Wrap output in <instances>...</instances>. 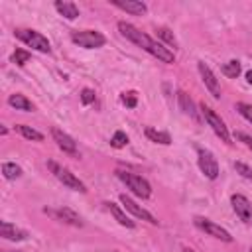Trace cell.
Instances as JSON below:
<instances>
[{"mask_svg": "<svg viewBox=\"0 0 252 252\" xmlns=\"http://www.w3.org/2000/svg\"><path fill=\"white\" fill-rule=\"evenodd\" d=\"M53 6H55V10H57L63 18H67V20H75V18L79 16V8H77L73 2H61V0H57Z\"/></svg>", "mask_w": 252, "mask_h": 252, "instance_id": "cell-19", "label": "cell"}, {"mask_svg": "<svg viewBox=\"0 0 252 252\" xmlns=\"http://www.w3.org/2000/svg\"><path fill=\"white\" fill-rule=\"evenodd\" d=\"M250 252H252V250H250Z\"/></svg>", "mask_w": 252, "mask_h": 252, "instance_id": "cell-34", "label": "cell"}, {"mask_svg": "<svg viewBox=\"0 0 252 252\" xmlns=\"http://www.w3.org/2000/svg\"><path fill=\"white\" fill-rule=\"evenodd\" d=\"M8 104H10L12 108H16V110H24V112H32V110H33L32 100H30V98H26V96H24V94H20V93L10 94V96H8Z\"/></svg>", "mask_w": 252, "mask_h": 252, "instance_id": "cell-16", "label": "cell"}, {"mask_svg": "<svg viewBox=\"0 0 252 252\" xmlns=\"http://www.w3.org/2000/svg\"><path fill=\"white\" fill-rule=\"evenodd\" d=\"M81 102H83V104L94 102V91H93V89H83V91H81Z\"/></svg>", "mask_w": 252, "mask_h": 252, "instance_id": "cell-29", "label": "cell"}, {"mask_svg": "<svg viewBox=\"0 0 252 252\" xmlns=\"http://www.w3.org/2000/svg\"><path fill=\"white\" fill-rule=\"evenodd\" d=\"M47 167H49L51 173H53L63 185H67L69 189H75V191H79V193H87V185H85L75 173H71L67 167H63V165H59V163H55V161H47Z\"/></svg>", "mask_w": 252, "mask_h": 252, "instance_id": "cell-4", "label": "cell"}, {"mask_svg": "<svg viewBox=\"0 0 252 252\" xmlns=\"http://www.w3.org/2000/svg\"><path fill=\"white\" fill-rule=\"evenodd\" d=\"M183 252H193V250L191 248H183Z\"/></svg>", "mask_w": 252, "mask_h": 252, "instance_id": "cell-33", "label": "cell"}, {"mask_svg": "<svg viewBox=\"0 0 252 252\" xmlns=\"http://www.w3.org/2000/svg\"><path fill=\"white\" fill-rule=\"evenodd\" d=\"M234 136H236V140H240L246 148H250V150H252V136H248V134H244V132H236Z\"/></svg>", "mask_w": 252, "mask_h": 252, "instance_id": "cell-31", "label": "cell"}, {"mask_svg": "<svg viewBox=\"0 0 252 252\" xmlns=\"http://www.w3.org/2000/svg\"><path fill=\"white\" fill-rule=\"evenodd\" d=\"M51 136H53L55 144L59 146V150H63L65 154H71V156H77V154H79V150H77V142H75L69 134H65L63 130L53 128V130H51Z\"/></svg>", "mask_w": 252, "mask_h": 252, "instance_id": "cell-12", "label": "cell"}, {"mask_svg": "<svg viewBox=\"0 0 252 252\" xmlns=\"http://www.w3.org/2000/svg\"><path fill=\"white\" fill-rule=\"evenodd\" d=\"M197 69H199V73H201V77H203L205 87L211 91V94H213L215 98H220V85H219V79L215 77V73L211 71V67H209L205 61H199V63H197Z\"/></svg>", "mask_w": 252, "mask_h": 252, "instance_id": "cell-11", "label": "cell"}, {"mask_svg": "<svg viewBox=\"0 0 252 252\" xmlns=\"http://www.w3.org/2000/svg\"><path fill=\"white\" fill-rule=\"evenodd\" d=\"M230 203H232V209H234L236 217H238L242 222L250 224V222H252V203H250L244 195H238V193H234V195L230 197Z\"/></svg>", "mask_w": 252, "mask_h": 252, "instance_id": "cell-9", "label": "cell"}, {"mask_svg": "<svg viewBox=\"0 0 252 252\" xmlns=\"http://www.w3.org/2000/svg\"><path fill=\"white\" fill-rule=\"evenodd\" d=\"M246 81H248V83H250V85H252V69H250V71H248V73H246Z\"/></svg>", "mask_w": 252, "mask_h": 252, "instance_id": "cell-32", "label": "cell"}, {"mask_svg": "<svg viewBox=\"0 0 252 252\" xmlns=\"http://www.w3.org/2000/svg\"><path fill=\"white\" fill-rule=\"evenodd\" d=\"M116 175L136 197L148 199L152 195V187H150V183L142 175H136V173H130V171H116Z\"/></svg>", "mask_w": 252, "mask_h": 252, "instance_id": "cell-2", "label": "cell"}, {"mask_svg": "<svg viewBox=\"0 0 252 252\" xmlns=\"http://www.w3.org/2000/svg\"><path fill=\"white\" fill-rule=\"evenodd\" d=\"M197 161H199V169L203 171V175L207 179H217L219 177V163L215 159V156L209 152V150H203L199 148L197 150Z\"/></svg>", "mask_w": 252, "mask_h": 252, "instance_id": "cell-8", "label": "cell"}, {"mask_svg": "<svg viewBox=\"0 0 252 252\" xmlns=\"http://www.w3.org/2000/svg\"><path fill=\"white\" fill-rule=\"evenodd\" d=\"M201 114H203V118L207 120V124L213 128V132H215L222 142L230 144V134H228V128H226V124L222 122V118H220L211 106H207L205 102L201 104Z\"/></svg>", "mask_w": 252, "mask_h": 252, "instance_id": "cell-6", "label": "cell"}, {"mask_svg": "<svg viewBox=\"0 0 252 252\" xmlns=\"http://www.w3.org/2000/svg\"><path fill=\"white\" fill-rule=\"evenodd\" d=\"M2 173H4L6 179H18L22 175V167L14 161H4L2 163Z\"/></svg>", "mask_w": 252, "mask_h": 252, "instance_id": "cell-22", "label": "cell"}, {"mask_svg": "<svg viewBox=\"0 0 252 252\" xmlns=\"http://www.w3.org/2000/svg\"><path fill=\"white\" fill-rule=\"evenodd\" d=\"M30 51H26V49H16L14 53H12V63H16V65H26L28 61H30Z\"/></svg>", "mask_w": 252, "mask_h": 252, "instance_id": "cell-25", "label": "cell"}, {"mask_svg": "<svg viewBox=\"0 0 252 252\" xmlns=\"http://www.w3.org/2000/svg\"><path fill=\"white\" fill-rule=\"evenodd\" d=\"M0 236L6 238V240L18 242V240H26L28 232L22 230V228H18L16 224H12V222H8V220H2V222H0Z\"/></svg>", "mask_w": 252, "mask_h": 252, "instance_id": "cell-14", "label": "cell"}, {"mask_svg": "<svg viewBox=\"0 0 252 252\" xmlns=\"http://www.w3.org/2000/svg\"><path fill=\"white\" fill-rule=\"evenodd\" d=\"M45 213H49V215H53L57 220H61V222H67V224H73V226H83V219L75 213V211H71V209H67V207H61V209H57V211H47L45 209Z\"/></svg>", "mask_w": 252, "mask_h": 252, "instance_id": "cell-13", "label": "cell"}, {"mask_svg": "<svg viewBox=\"0 0 252 252\" xmlns=\"http://www.w3.org/2000/svg\"><path fill=\"white\" fill-rule=\"evenodd\" d=\"M236 110L248 120L252 122V104H246V102H236Z\"/></svg>", "mask_w": 252, "mask_h": 252, "instance_id": "cell-27", "label": "cell"}, {"mask_svg": "<svg viewBox=\"0 0 252 252\" xmlns=\"http://www.w3.org/2000/svg\"><path fill=\"white\" fill-rule=\"evenodd\" d=\"M222 75H226V77H230V79H236L238 75H240V71H242V67H240V61H236V59H230L228 63H224L222 65Z\"/></svg>", "mask_w": 252, "mask_h": 252, "instance_id": "cell-23", "label": "cell"}, {"mask_svg": "<svg viewBox=\"0 0 252 252\" xmlns=\"http://www.w3.org/2000/svg\"><path fill=\"white\" fill-rule=\"evenodd\" d=\"M234 169H236V173H240L244 179H250V181H252V167H250V165H246V163H242V161H236V163H234Z\"/></svg>", "mask_w": 252, "mask_h": 252, "instance_id": "cell-26", "label": "cell"}, {"mask_svg": "<svg viewBox=\"0 0 252 252\" xmlns=\"http://www.w3.org/2000/svg\"><path fill=\"white\" fill-rule=\"evenodd\" d=\"M118 30H120V33H122L128 41L136 43L138 47H142L144 51H148L150 55H154L158 61H161V63H173V61H175V55H173V51H171L169 47H165V45H161L159 41L152 39L148 33L140 32L136 26H132V24H128V22H118Z\"/></svg>", "mask_w": 252, "mask_h": 252, "instance_id": "cell-1", "label": "cell"}, {"mask_svg": "<svg viewBox=\"0 0 252 252\" xmlns=\"http://www.w3.org/2000/svg\"><path fill=\"white\" fill-rule=\"evenodd\" d=\"M146 136H148V140H152L156 144H163V146L171 144V136L167 132H161V130H156V128H146Z\"/></svg>", "mask_w": 252, "mask_h": 252, "instance_id": "cell-20", "label": "cell"}, {"mask_svg": "<svg viewBox=\"0 0 252 252\" xmlns=\"http://www.w3.org/2000/svg\"><path fill=\"white\" fill-rule=\"evenodd\" d=\"M112 4L128 14H134V16H142L148 12V6L140 0H112Z\"/></svg>", "mask_w": 252, "mask_h": 252, "instance_id": "cell-15", "label": "cell"}, {"mask_svg": "<svg viewBox=\"0 0 252 252\" xmlns=\"http://www.w3.org/2000/svg\"><path fill=\"white\" fill-rule=\"evenodd\" d=\"M122 102H124L128 108H134L138 100H136V94H134V93H124V94H122Z\"/></svg>", "mask_w": 252, "mask_h": 252, "instance_id": "cell-30", "label": "cell"}, {"mask_svg": "<svg viewBox=\"0 0 252 252\" xmlns=\"http://www.w3.org/2000/svg\"><path fill=\"white\" fill-rule=\"evenodd\" d=\"M193 222H195L197 228H201V230L207 232L209 236L219 238V240H222V242H232L230 232H228L226 228H222L220 224H217V222H213V220H209V219H203V217H195Z\"/></svg>", "mask_w": 252, "mask_h": 252, "instance_id": "cell-7", "label": "cell"}, {"mask_svg": "<svg viewBox=\"0 0 252 252\" xmlns=\"http://www.w3.org/2000/svg\"><path fill=\"white\" fill-rule=\"evenodd\" d=\"M177 102H179V106H181V110H183L185 114H189L191 118L199 120V114H197V110H195V102L189 98V94H187V93L179 91V93H177Z\"/></svg>", "mask_w": 252, "mask_h": 252, "instance_id": "cell-18", "label": "cell"}, {"mask_svg": "<svg viewBox=\"0 0 252 252\" xmlns=\"http://www.w3.org/2000/svg\"><path fill=\"white\" fill-rule=\"evenodd\" d=\"M16 130H18L26 140H32V142H41V140H43V134H41V132H37V130H33L32 126L18 124V126H16Z\"/></svg>", "mask_w": 252, "mask_h": 252, "instance_id": "cell-21", "label": "cell"}, {"mask_svg": "<svg viewBox=\"0 0 252 252\" xmlns=\"http://www.w3.org/2000/svg\"><path fill=\"white\" fill-rule=\"evenodd\" d=\"M126 144H128V136H126V132L116 130L114 136L110 138V146H112V148H124Z\"/></svg>", "mask_w": 252, "mask_h": 252, "instance_id": "cell-24", "label": "cell"}, {"mask_svg": "<svg viewBox=\"0 0 252 252\" xmlns=\"http://www.w3.org/2000/svg\"><path fill=\"white\" fill-rule=\"evenodd\" d=\"M120 203H122V205H124V209H126L128 213H132L136 219H142V220H146V222H150V224H158V219H156L150 211H146L144 207H140L136 201H132L130 197L120 195Z\"/></svg>", "mask_w": 252, "mask_h": 252, "instance_id": "cell-10", "label": "cell"}, {"mask_svg": "<svg viewBox=\"0 0 252 252\" xmlns=\"http://www.w3.org/2000/svg\"><path fill=\"white\" fill-rule=\"evenodd\" d=\"M16 37L22 39L28 47L35 49V51H41V53H49L51 51V45H49V39L45 35H41L39 32L35 30H24V28H18L16 32Z\"/></svg>", "mask_w": 252, "mask_h": 252, "instance_id": "cell-3", "label": "cell"}, {"mask_svg": "<svg viewBox=\"0 0 252 252\" xmlns=\"http://www.w3.org/2000/svg\"><path fill=\"white\" fill-rule=\"evenodd\" d=\"M73 43H77L79 47H87V49H96L102 47L106 43V37L100 32L94 30H81V32H73L71 33Z\"/></svg>", "mask_w": 252, "mask_h": 252, "instance_id": "cell-5", "label": "cell"}, {"mask_svg": "<svg viewBox=\"0 0 252 252\" xmlns=\"http://www.w3.org/2000/svg\"><path fill=\"white\" fill-rule=\"evenodd\" d=\"M106 207H108V211H110V215L118 220V224H122V226H126V228H134L136 226V222L134 220H130V217L118 207V205H114V203H106Z\"/></svg>", "mask_w": 252, "mask_h": 252, "instance_id": "cell-17", "label": "cell"}, {"mask_svg": "<svg viewBox=\"0 0 252 252\" xmlns=\"http://www.w3.org/2000/svg\"><path fill=\"white\" fill-rule=\"evenodd\" d=\"M158 35L165 41V43H169V45H175V35L167 30V28H158Z\"/></svg>", "mask_w": 252, "mask_h": 252, "instance_id": "cell-28", "label": "cell"}]
</instances>
